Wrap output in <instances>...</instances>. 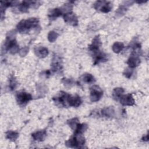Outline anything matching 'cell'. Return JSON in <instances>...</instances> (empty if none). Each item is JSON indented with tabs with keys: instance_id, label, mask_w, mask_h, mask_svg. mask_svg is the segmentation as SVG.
Returning <instances> with one entry per match:
<instances>
[{
	"instance_id": "6da1fadb",
	"label": "cell",
	"mask_w": 149,
	"mask_h": 149,
	"mask_svg": "<svg viewBox=\"0 0 149 149\" xmlns=\"http://www.w3.org/2000/svg\"><path fill=\"white\" fill-rule=\"evenodd\" d=\"M39 20L37 18L31 17L26 20H22L16 26L17 31L20 33H27L31 29L37 27Z\"/></svg>"
},
{
	"instance_id": "7a4b0ae2",
	"label": "cell",
	"mask_w": 149,
	"mask_h": 149,
	"mask_svg": "<svg viewBox=\"0 0 149 149\" xmlns=\"http://www.w3.org/2000/svg\"><path fill=\"white\" fill-rule=\"evenodd\" d=\"M85 143V139L82 134H73L68 141L65 142L67 147L70 148H80Z\"/></svg>"
},
{
	"instance_id": "3957f363",
	"label": "cell",
	"mask_w": 149,
	"mask_h": 149,
	"mask_svg": "<svg viewBox=\"0 0 149 149\" xmlns=\"http://www.w3.org/2000/svg\"><path fill=\"white\" fill-rule=\"evenodd\" d=\"M94 8L103 13H108L111 11L112 5L110 2L106 1H97L93 5Z\"/></svg>"
},
{
	"instance_id": "277c9868",
	"label": "cell",
	"mask_w": 149,
	"mask_h": 149,
	"mask_svg": "<svg viewBox=\"0 0 149 149\" xmlns=\"http://www.w3.org/2000/svg\"><path fill=\"white\" fill-rule=\"evenodd\" d=\"M16 99L19 105L24 106L31 101L33 99V97L30 93L24 91H19L16 93Z\"/></svg>"
},
{
	"instance_id": "5b68a950",
	"label": "cell",
	"mask_w": 149,
	"mask_h": 149,
	"mask_svg": "<svg viewBox=\"0 0 149 149\" xmlns=\"http://www.w3.org/2000/svg\"><path fill=\"white\" fill-rule=\"evenodd\" d=\"M103 95V91L97 85H94L90 87V99L91 102L98 101Z\"/></svg>"
},
{
	"instance_id": "8992f818",
	"label": "cell",
	"mask_w": 149,
	"mask_h": 149,
	"mask_svg": "<svg viewBox=\"0 0 149 149\" xmlns=\"http://www.w3.org/2000/svg\"><path fill=\"white\" fill-rule=\"evenodd\" d=\"M69 95V94L66 92L61 91L58 96L53 97V100L57 106H59L60 107H67L68 106V98Z\"/></svg>"
},
{
	"instance_id": "52a82bcc",
	"label": "cell",
	"mask_w": 149,
	"mask_h": 149,
	"mask_svg": "<svg viewBox=\"0 0 149 149\" xmlns=\"http://www.w3.org/2000/svg\"><path fill=\"white\" fill-rule=\"evenodd\" d=\"M51 69L54 72L58 73L62 70V59L58 55H54L51 62Z\"/></svg>"
},
{
	"instance_id": "ba28073f",
	"label": "cell",
	"mask_w": 149,
	"mask_h": 149,
	"mask_svg": "<svg viewBox=\"0 0 149 149\" xmlns=\"http://www.w3.org/2000/svg\"><path fill=\"white\" fill-rule=\"evenodd\" d=\"M63 18L65 23L73 26H76L78 24V19L76 15L72 12L63 14Z\"/></svg>"
},
{
	"instance_id": "9c48e42d",
	"label": "cell",
	"mask_w": 149,
	"mask_h": 149,
	"mask_svg": "<svg viewBox=\"0 0 149 149\" xmlns=\"http://www.w3.org/2000/svg\"><path fill=\"white\" fill-rule=\"evenodd\" d=\"M101 41L99 37V36H96L93 40L92 42L90 45H89L88 46V50L93 52V54L97 53V52L100 51L99 48L101 46Z\"/></svg>"
},
{
	"instance_id": "30bf717a",
	"label": "cell",
	"mask_w": 149,
	"mask_h": 149,
	"mask_svg": "<svg viewBox=\"0 0 149 149\" xmlns=\"http://www.w3.org/2000/svg\"><path fill=\"white\" fill-rule=\"evenodd\" d=\"M81 102H82V101L79 95H71L70 94L69 95V97L68 98V106L78 107L81 105Z\"/></svg>"
},
{
	"instance_id": "8fae6325",
	"label": "cell",
	"mask_w": 149,
	"mask_h": 149,
	"mask_svg": "<svg viewBox=\"0 0 149 149\" xmlns=\"http://www.w3.org/2000/svg\"><path fill=\"white\" fill-rule=\"evenodd\" d=\"M120 103L124 106H132L134 104V100L132 94L122 95L120 99Z\"/></svg>"
},
{
	"instance_id": "7c38bea8",
	"label": "cell",
	"mask_w": 149,
	"mask_h": 149,
	"mask_svg": "<svg viewBox=\"0 0 149 149\" xmlns=\"http://www.w3.org/2000/svg\"><path fill=\"white\" fill-rule=\"evenodd\" d=\"M127 63L130 68H134L140 63V59L137 54H132L128 59Z\"/></svg>"
},
{
	"instance_id": "4fadbf2b",
	"label": "cell",
	"mask_w": 149,
	"mask_h": 149,
	"mask_svg": "<svg viewBox=\"0 0 149 149\" xmlns=\"http://www.w3.org/2000/svg\"><path fill=\"white\" fill-rule=\"evenodd\" d=\"M94 56V65L98 64L100 62H103L107 61V55L104 52L98 51L97 53L93 54Z\"/></svg>"
},
{
	"instance_id": "5bb4252c",
	"label": "cell",
	"mask_w": 149,
	"mask_h": 149,
	"mask_svg": "<svg viewBox=\"0 0 149 149\" xmlns=\"http://www.w3.org/2000/svg\"><path fill=\"white\" fill-rule=\"evenodd\" d=\"M34 53L38 58H44L48 55L49 52L48 49L44 47H37L34 48Z\"/></svg>"
},
{
	"instance_id": "9a60e30c",
	"label": "cell",
	"mask_w": 149,
	"mask_h": 149,
	"mask_svg": "<svg viewBox=\"0 0 149 149\" xmlns=\"http://www.w3.org/2000/svg\"><path fill=\"white\" fill-rule=\"evenodd\" d=\"M31 136L34 140H36L38 141H42L45 140L47 136V132L45 130L37 131L32 133Z\"/></svg>"
},
{
	"instance_id": "2e32d148",
	"label": "cell",
	"mask_w": 149,
	"mask_h": 149,
	"mask_svg": "<svg viewBox=\"0 0 149 149\" xmlns=\"http://www.w3.org/2000/svg\"><path fill=\"white\" fill-rule=\"evenodd\" d=\"M63 14L61 8H54L49 10L48 12V17L50 20H54Z\"/></svg>"
},
{
	"instance_id": "e0dca14e",
	"label": "cell",
	"mask_w": 149,
	"mask_h": 149,
	"mask_svg": "<svg viewBox=\"0 0 149 149\" xmlns=\"http://www.w3.org/2000/svg\"><path fill=\"white\" fill-rule=\"evenodd\" d=\"M101 115L107 118H112L115 115V110L113 107H108L104 108L101 111Z\"/></svg>"
},
{
	"instance_id": "ac0fdd59",
	"label": "cell",
	"mask_w": 149,
	"mask_h": 149,
	"mask_svg": "<svg viewBox=\"0 0 149 149\" xmlns=\"http://www.w3.org/2000/svg\"><path fill=\"white\" fill-rule=\"evenodd\" d=\"M124 89L121 87H116L112 91V97L115 101H118L121 96L123 94Z\"/></svg>"
},
{
	"instance_id": "d6986e66",
	"label": "cell",
	"mask_w": 149,
	"mask_h": 149,
	"mask_svg": "<svg viewBox=\"0 0 149 149\" xmlns=\"http://www.w3.org/2000/svg\"><path fill=\"white\" fill-rule=\"evenodd\" d=\"M88 128L86 123H78L74 129V134H82Z\"/></svg>"
},
{
	"instance_id": "ffe728a7",
	"label": "cell",
	"mask_w": 149,
	"mask_h": 149,
	"mask_svg": "<svg viewBox=\"0 0 149 149\" xmlns=\"http://www.w3.org/2000/svg\"><path fill=\"white\" fill-rule=\"evenodd\" d=\"M30 7H31V1H24L19 5L18 9L20 12L22 13H25L28 11V9Z\"/></svg>"
},
{
	"instance_id": "44dd1931",
	"label": "cell",
	"mask_w": 149,
	"mask_h": 149,
	"mask_svg": "<svg viewBox=\"0 0 149 149\" xmlns=\"http://www.w3.org/2000/svg\"><path fill=\"white\" fill-rule=\"evenodd\" d=\"M127 2L128 1L126 2H125V4H122L121 5L119 6V7L118 8V10H116V15L117 16H122V15H123L125 14V13L126 12L127 10V6H129L130 4H132L133 2L130 3H128L127 4Z\"/></svg>"
},
{
	"instance_id": "7402d4cb",
	"label": "cell",
	"mask_w": 149,
	"mask_h": 149,
	"mask_svg": "<svg viewBox=\"0 0 149 149\" xmlns=\"http://www.w3.org/2000/svg\"><path fill=\"white\" fill-rule=\"evenodd\" d=\"M19 137V133L16 132L9 130L6 132V137L12 141H15Z\"/></svg>"
},
{
	"instance_id": "603a6c76",
	"label": "cell",
	"mask_w": 149,
	"mask_h": 149,
	"mask_svg": "<svg viewBox=\"0 0 149 149\" xmlns=\"http://www.w3.org/2000/svg\"><path fill=\"white\" fill-rule=\"evenodd\" d=\"M82 80L84 82L88 83V84H91L95 81V79L94 77L90 73H85L82 76Z\"/></svg>"
},
{
	"instance_id": "cb8c5ba5",
	"label": "cell",
	"mask_w": 149,
	"mask_h": 149,
	"mask_svg": "<svg viewBox=\"0 0 149 149\" xmlns=\"http://www.w3.org/2000/svg\"><path fill=\"white\" fill-rule=\"evenodd\" d=\"M124 48V45L122 42H115L112 47V51L115 53H119Z\"/></svg>"
},
{
	"instance_id": "d4e9b609",
	"label": "cell",
	"mask_w": 149,
	"mask_h": 149,
	"mask_svg": "<svg viewBox=\"0 0 149 149\" xmlns=\"http://www.w3.org/2000/svg\"><path fill=\"white\" fill-rule=\"evenodd\" d=\"M78 123H79V119L77 118H73L67 120V124L72 129H74Z\"/></svg>"
},
{
	"instance_id": "484cf974",
	"label": "cell",
	"mask_w": 149,
	"mask_h": 149,
	"mask_svg": "<svg viewBox=\"0 0 149 149\" xmlns=\"http://www.w3.org/2000/svg\"><path fill=\"white\" fill-rule=\"evenodd\" d=\"M58 37V34L56 32L54 31H51L48 34V40L50 42H54L56 41Z\"/></svg>"
},
{
	"instance_id": "4316f807",
	"label": "cell",
	"mask_w": 149,
	"mask_h": 149,
	"mask_svg": "<svg viewBox=\"0 0 149 149\" xmlns=\"http://www.w3.org/2000/svg\"><path fill=\"white\" fill-rule=\"evenodd\" d=\"M72 8H73L72 4H71L70 3H67L64 4V5L61 8V9L63 14H65V13L72 12Z\"/></svg>"
},
{
	"instance_id": "83f0119b",
	"label": "cell",
	"mask_w": 149,
	"mask_h": 149,
	"mask_svg": "<svg viewBox=\"0 0 149 149\" xmlns=\"http://www.w3.org/2000/svg\"><path fill=\"white\" fill-rule=\"evenodd\" d=\"M62 82L63 83V85L67 87V88H70L72 87L74 84V81L71 79H68V78H63L62 80Z\"/></svg>"
},
{
	"instance_id": "f1b7e54d",
	"label": "cell",
	"mask_w": 149,
	"mask_h": 149,
	"mask_svg": "<svg viewBox=\"0 0 149 149\" xmlns=\"http://www.w3.org/2000/svg\"><path fill=\"white\" fill-rule=\"evenodd\" d=\"M9 87L10 89L12 91L14 90L16 88V86H17V81L16 80V78L14 76H11L9 78Z\"/></svg>"
},
{
	"instance_id": "f546056e",
	"label": "cell",
	"mask_w": 149,
	"mask_h": 149,
	"mask_svg": "<svg viewBox=\"0 0 149 149\" xmlns=\"http://www.w3.org/2000/svg\"><path fill=\"white\" fill-rule=\"evenodd\" d=\"M9 52L11 54H15L17 52H19V45H17V44H15L14 45H13L10 48V49L9 50Z\"/></svg>"
},
{
	"instance_id": "4dcf8cb0",
	"label": "cell",
	"mask_w": 149,
	"mask_h": 149,
	"mask_svg": "<svg viewBox=\"0 0 149 149\" xmlns=\"http://www.w3.org/2000/svg\"><path fill=\"white\" fill-rule=\"evenodd\" d=\"M29 50V48L28 47H24L22 48V49H20L19 50V52L20 56H21L22 57L26 56Z\"/></svg>"
},
{
	"instance_id": "1f68e13d",
	"label": "cell",
	"mask_w": 149,
	"mask_h": 149,
	"mask_svg": "<svg viewBox=\"0 0 149 149\" xmlns=\"http://www.w3.org/2000/svg\"><path fill=\"white\" fill-rule=\"evenodd\" d=\"M123 74L126 77L129 79L131 77V76L133 74V70L130 69H126L125 70Z\"/></svg>"
},
{
	"instance_id": "d6a6232c",
	"label": "cell",
	"mask_w": 149,
	"mask_h": 149,
	"mask_svg": "<svg viewBox=\"0 0 149 149\" xmlns=\"http://www.w3.org/2000/svg\"><path fill=\"white\" fill-rule=\"evenodd\" d=\"M141 139H142L143 141H147L148 140V134H147L146 135H144V136L142 137Z\"/></svg>"
}]
</instances>
